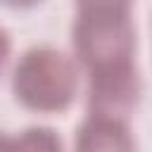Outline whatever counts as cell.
Returning <instances> with one entry per match:
<instances>
[{
  "instance_id": "6da1fadb",
  "label": "cell",
  "mask_w": 152,
  "mask_h": 152,
  "mask_svg": "<svg viewBox=\"0 0 152 152\" xmlns=\"http://www.w3.org/2000/svg\"><path fill=\"white\" fill-rule=\"evenodd\" d=\"M71 48L86 76L135 66V26L128 7H76Z\"/></svg>"
},
{
  "instance_id": "7a4b0ae2",
  "label": "cell",
  "mask_w": 152,
  "mask_h": 152,
  "mask_svg": "<svg viewBox=\"0 0 152 152\" xmlns=\"http://www.w3.org/2000/svg\"><path fill=\"white\" fill-rule=\"evenodd\" d=\"M81 86V69L74 57L50 45L28 48L12 69L14 102L36 114L66 112Z\"/></svg>"
},
{
  "instance_id": "3957f363",
  "label": "cell",
  "mask_w": 152,
  "mask_h": 152,
  "mask_svg": "<svg viewBox=\"0 0 152 152\" xmlns=\"http://www.w3.org/2000/svg\"><path fill=\"white\" fill-rule=\"evenodd\" d=\"M140 74L138 66H128L112 74L88 76L86 109L88 114H112L128 119L140 102Z\"/></svg>"
},
{
  "instance_id": "277c9868",
  "label": "cell",
  "mask_w": 152,
  "mask_h": 152,
  "mask_svg": "<svg viewBox=\"0 0 152 152\" xmlns=\"http://www.w3.org/2000/svg\"><path fill=\"white\" fill-rule=\"evenodd\" d=\"M76 150L83 152H128L135 147L128 119L112 114H86L74 135Z\"/></svg>"
},
{
  "instance_id": "5b68a950",
  "label": "cell",
  "mask_w": 152,
  "mask_h": 152,
  "mask_svg": "<svg viewBox=\"0 0 152 152\" xmlns=\"http://www.w3.org/2000/svg\"><path fill=\"white\" fill-rule=\"evenodd\" d=\"M12 145H19V147H28V150H59L62 142L57 138V133L52 128H40V126H33V128H26L21 131Z\"/></svg>"
},
{
  "instance_id": "8992f818",
  "label": "cell",
  "mask_w": 152,
  "mask_h": 152,
  "mask_svg": "<svg viewBox=\"0 0 152 152\" xmlns=\"http://www.w3.org/2000/svg\"><path fill=\"white\" fill-rule=\"evenodd\" d=\"M10 57H12V36L0 26V76L5 74V69L10 64Z\"/></svg>"
},
{
  "instance_id": "52a82bcc",
  "label": "cell",
  "mask_w": 152,
  "mask_h": 152,
  "mask_svg": "<svg viewBox=\"0 0 152 152\" xmlns=\"http://www.w3.org/2000/svg\"><path fill=\"white\" fill-rule=\"evenodd\" d=\"M135 0H76V7H128L133 10Z\"/></svg>"
},
{
  "instance_id": "ba28073f",
  "label": "cell",
  "mask_w": 152,
  "mask_h": 152,
  "mask_svg": "<svg viewBox=\"0 0 152 152\" xmlns=\"http://www.w3.org/2000/svg\"><path fill=\"white\" fill-rule=\"evenodd\" d=\"M40 2H45V0H0V5L7 10H33Z\"/></svg>"
}]
</instances>
